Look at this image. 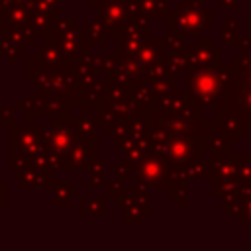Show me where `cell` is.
I'll use <instances>...</instances> for the list:
<instances>
[]
</instances>
